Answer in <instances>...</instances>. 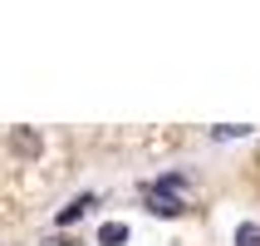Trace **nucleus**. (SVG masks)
<instances>
[{"label": "nucleus", "instance_id": "f257e3e1", "mask_svg": "<svg viewBox=\"0 0 260 246\" xmlns=\"http://www.w3.org/2000/svg\"><path fill=\"white\" fill-rule=\"evenodd\" d=\"M147 212H157V217H182V212H187V202H182V197H172L167 187H147Z\"/></svg>", "mask_w": 260, "mask_h": 246}, {"label": "nucleus", "instance_id": "f03ea898", "mask_svg": "<svg viewBox=\"0 0 260 246\" xmlns=\"http://www.w3.org/2000/svg\"><path fill=\"white\" fill-rule=\"evenodd\" d=\"M10 148L20 153V158H35L44 143H40V133H35V128H15V133H10Z\"/></svg>", "mask_w": 260, "mask_h": 246}, {"label": "nucleus", "instance_id": "7ed1b4c3", "mask_svg": "<svg viewBox=\"0 0 260 246\" xmlns=\"http://www.w3.org/2000/svg\"><path fill=\"white\" fill-rule=\"evenodd\" d=\"M88 207H93V197H79V202H69L64 212H59V227H69V222H79V217L88 212Z\"/></svg>", "mask_w": 260, "mask_h": 246}, {"label": "nucleus", "instance_id": "20e7f679", "mask_svg": "<svg viewBox=\"0 0 260 246\" xmlns=\"http://www.w3.org/2000/svg\"><path fill=\"white\" fill-rule=\"evenodd\" d=\"M99 241L103 246H123V241H128V227H123V222H108V227L99 232Z\"/></svg>", "mask_w": 260, "mask_h": 246}, {"label": "nucleus", "instance_id": "39448f33", "mask_svg": "<svg viewBox=\"0 0 260 246\" xmlns=\"http://www.w3.org/2000/svg\"><path fill=\"white\" fill-rule=\"evenodd\" d=\"M236 246H260V227L255 222H241V227H236Z\"/></svg>", "mask_w": 260, "mask_h": 246}, {"label": "nucleus", "instance_id": "423d86ee", "mask_svg": "<svg viewBox=\"0 0 260 246\" xmlns=\"http://www.w3.org/2000/svg\"><path fill=\"white\" fill-rule=\"evenodd\" d=\"M211 133H216V138H246V123H216V128H211Z\"/></svg>", "mask_w": 260, "mask_h": 246}]
</instances>
